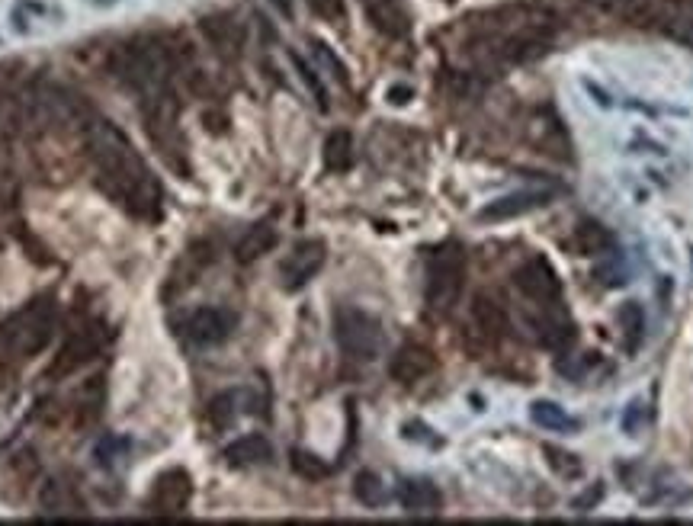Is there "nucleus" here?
I'll list each match as a JSON object with an SVG mask.
<instances>
[{"instance_id":"1","label":"nucleus","mask_w":693,"mask_h":526,"mask_svg":"<svg viewBox=\"0 0 693 526\" xmlns=\"http://www.w3.org/2000/svg\"><path fill=\"white\" fill-rule=\"evenodd\" d=\"M87 148L94 158L103 183L110 187L122 203L142 219H158L161 212V187L151 177L148 164L138 158L132 142L122 135L113 122L94 119L87 126Z\"/></svg>"},{"instance_id":"2","label":"nucleus","mask_w":693,"mask_h":526,"mask_svg":"<svg viewBox=\"0 0 693 526\" xmlns=\"http://www.w3.org/2000/svg\"><path fill=\"white\" fill-rule=\"evenodd\" d=\"M55 305L52 299H36L20 312L0 321V360H29L52 340Z\"/></svg>"},{"instance_id":"3","label":"nucleus","mask_w":693,"mask_h":526,"mask_svg":"<svg viewBox=\"0 0 693 526\" xmlns=\"http://www.w3.org/2000/svg\"><path fill=\"white\" fill-rule=\"evenodd\" d=\"M119 77L135 90H142V97H158L164 90H171V58L158 42H132L119 52Z\"/></svg>"},{"instance_id":"4","label":"nucleus","mask_w":693,"mask_h":526,"mask_svg":"<svg viewBox=\"0 0 693 526\" xmlns=\"http://www.w3.org/2000/svg\"><path fill=\"white\" fill-rule=\"evenodd\" d=\"M462 276H466V254L459 244H443L440 251L430 257L427 267V305L434 312L446 315L453 312L462 292Z\"/></svg>"},{"instance_id":"5","label":"nucleus","mask_w":693,"mask_h":526,"mask_svg":"<svg viewBox=\"0 0 693 526\" xmlns=\"http://www.w3.org/2000/svg\"><path fill=\"white\" fill-rule=\"evenodd\" d=\"M334 340L344 350V357L369 363L382 350V324L360 308H337Z\"/></svg>"},{"instance_id":"6","label":"nucleus","mask_w":693,"mask_h":526,"mask_svg":"<svg viewBox=\"0 0 693 526\" xmlns=\"http://www.w3.org/2000/svg\"><path fill=\"white\" fill-rule=\"evenodd\" d=\"M325 244L321 241H302L292 247V254L283 260L280 276H283V289L299 292L302 286H308L318 276V270L325 267Z\"/></svg>"},{"instance_id":"7","label":"nucleus","mask_w":693,"mask_h":526,"mask_svg":"<svg viewBox=\"0 0 693 526\" xmlns=\"http://www.w3.org/2000/svg\"><path fill=\"white\" fill-rule=\"evenodd\" d=\"M235 331V315L225 308H196L183 324V334L193 347H215Z\"/></svg>"},{"instance_id":"8","label":"nucleus","mask_w":693,"mask_h":526,"mask_svg":"<svg viewBox=\"0 0 693 526\" xmlns=\"http://www.w3.org/2000/svg\"><path fill=\"white\" fill-rule=\"evenodd\" d=\"M193 498V482L183 469H167L164 475H158V482L151 488V510L154 514H183Z\"/></svg>"},{"instance_id":"9","label":"nucleus","mask_w":693,"mask_h":526,"mask_svg":"<svg viewBox=\"0 0 693 526\" xmlns=\"http://www.w3.org/2000/svg\"><path fill=\"white\" fill-rule=\"evenodd\" d=\"M517 286H520V292L527 299H533L536 305H549V302H559V296H562V283H559V276H556V270L549 267L546 260H530L527 267H523L520 273H517Z\"/></svg>"},{"instance_id":"10","label":"nucleus","mask_w":693,"mask_h":526,"mask_svg":"<svg viewBox=\"0 0 693 526\" xmlns=\"http://www.w3.org/2000/svg\"><path fill=\"white\" fill-rule=\"evenodd\" d=\"M434 366H437V360H434V353H430L427 347L408 344L392 357L389 376L395 382H402V385H414V382H421V379H427L430 373H434Z\"/></svg>"},{"instance_id":"11","label":"nucleus","mask_w":693,"mask_h":526,"mask_svg":"<svg viewBox=\"0 0 693 526\" xmlns=\"http://www.w3.org/2000/svg\"><path fill=\"white\" fill-rule=\"evenodd\" d=\"M549 203V193L546 190H523V193H511V196H501L495 199L491 206H485L479 212L482 222H507V219H517V215H527L539 206Z\"/></svg>"},{"instance_id":"12","label":"nucleus","mask_w":693,"mask_h":526,"mask_svg":"<svg viewBox=\"0 0 693 526\" xmlns=\"http://www.w3.org/2000/svg\"><path fill=\"white\" fill-rule=\"evenodd\" d=\"M97 350H100V340H97V328H84V331H77L65 347H61L58 353V360L52 366V373L55 376H68L74 373V369H81L84 363H90L97 357Z\"/></svg>"},{"instance_id":"13","label":"nucleus","mask_w":693,"mask_h":526,"mask_svg":"<svg viewBox=\"0 0 693 526\" xmlns=\"http://www.w3.org/2000/svg\"><path fill=\"white\" fill-rule=\"evenodd\" d=\"M398 501L408 510V514H437L440 504H443V494L434 482L427 478H408L398 488Z\"/></svg>"},{"instance_id":"14","label":"nucleus","mask_w":693,"mask_h":526,"mask_svg":"<svg viewBox=\"0 0 693 526\" xmlns=\"http://www.w3.org/2000/svg\"><path fill=\"white\" fill-rule=\"evenodd\" d=\"M199 29H203L206 42L212 45L215 52L238 55L241 42H244V33H241V26L231 20V17H206L203 23H199Z\"/></svg>"},{"instance_id":"15","label":"nucleus","mask_w":693,"mask_h":526,"mask_svg":"<svg viewBox=\"0 0 693 526\" xmlns=\"http://www.w3.org/2000/svg\"><path fill=\"white\" fill-rule=\"evenodd\" d=\"M472 318H475V328H479V334L488 340V344L507 331V312L501 308V302L491 299V296H475Z\"/></svg>"},{"instance_id":"16","label":"nucleus","mask_w":693,"mask_h":526,"mask_svg":"<svg viewBox=\"0 0 693 526\" xmlns=\"http://www.w3.org/2000/svg\"><path fill=\"white\" fill-rule=\"evenodd\" d=\"M222 456L231 466H260V462H267L273 456V446L260 433H248V437H238L231 446H225Z\"/></svg>"},{"instance_id":"17","label":"nucleus","mask_w":693,"mask_h":526,"mask_svg":"<svg viewBox=\"0 0 693 526\" xmlns=\"http://www.w3.org/2000/svg\"><path fill=\"white\" fill-rule=\"evenodd\" d=\"M568 247H572L578 257H600V254H607L613 247V238H610V231L604 225L581 222L572 231V238H568Z\"/></svg>"},{"instance_id":"18","label":"nucleus","mask_w":693,"mask_h":526,"mask_svg":"<svg viewBox=\"0 0 693 526\" xmlns=\"http://www.w3.org/2000/svg\"><path fill=\"white\" fill-rule=\"evenodd\" d=\"M276 247V228L270 222H257L254 228H248V235H244L235 247V257L238 263H254L257 257L270 254Z\"/></svg>"},{"instance_id":"19","label":"nucleus","mask_w":693,"mask_h":526,"mask_svg":"<svg viewBox=\"0 0 693 526\" xmlns=\"http://www.w3.org/2000/svg\"><path fill=\"white\" fill-rule=\"evenodd\" d=\"M366 10H369V20L385 36H405L408 33V20L402 7L395 0H366Z\"/></svg>"},{"instance_id":"20","label":"nucleus","mask_w":693,"mask_h":526,"mask_svg":"<svg viewBox=\"0 0 693 526\" xmlns=\"http://www.w3.org/2000/svg\"><path fill=\"white\" fill-rule=\"evenodd\" d=\"M325 167L334 170V174H344V170L353 167V138L350 132L337 129L325 138Z\"/></svg>"},{"instance_id":"21","label":"nucleus","mask_w":693,"mask_h":526,"mask_svg":"<svg viewBox=\"0 0 693 526\" xmlns=\"http://www.w3.org/2000/svg\"><path fill=\"white\" fill-rule=\"evenodd\" d=\"M530 417L533 424H539L543 430H578L581 424L575 417H568L556 401H533L530 405Z\"/></svg>"},{"instance_id":"22","label":"nucleus","mask_w":693,"mask_h":526,"mask_svg":"<svg viewBox=\"0 0 693 526\" xmlns=\"http://www.w3.org/2000/svg\"><path fill=\"white\" fill-rule=\"evenodd\" d=\"M616 321H620V328L626 334V347L636 350L639 347V337L645 331V315H642V305L639 302H626L620 312H616Z\"/></svg>"},{"instance_id":"23","label":"nucleus","mask_w":693,"mask_h":526,"mask_svg":"<svg viewBox=\"0 0 693 526\" xmlns=\"http://www.w3.org/2000/svg\"><path fill=\"white\" fill-rule=\"evenodd\" d=\"M353 494L357 501H363L366 507H382L385 504V485L376 472H360L357 482H353Z\"/></svg>"},{"instance_id":"24","label":"nucleus","mask_w":693,"mask_h":526,"mask_svg":"<svg viewBox=\"0 0 693 526\" xmlns=\"http://www.w3.org/2000/svg\"><path fill=\"white\" fill-rule=\"evenodd\" d=\"M292 469L302 478H308V482H321V478L331 475V466L325 459H318L315 453H305V450H292Z\"/></svg>"},{"instance_id":"25","label":"nucleus","mask_w":693,"mask_h":526,"mask_svg":"<svg viewBox=\"0 0 693 526\" xmlns=\"http://www.w3.org/2000/svg\"><path fill=\"white\" fill-rule=\"evenodd\" d=\"M39 504H42L45 514H68L74 498H71V491L61 485V482H49V485L42 488V494H39Z\"/></svg>"},{"instance_id":"26","label":"nucleus","mask_w":693,"mask_h":526,"mask_svg":"<svg viewBox=\"0 0 693 526\" xmlns=\"http://www.w3.org/2000/svg\"><path fill=\"white\" fill-rule=\"evenodd\" d=\"M665 33L677 45H684V49L693 52V17H687V13H671V17L665 20Z\"/></svg>"},{"instance_id":"27","label":"nucleus","mask_w":693,"mask_h":526,"mask_svg":"<svg viewBox=\"0 0 693 526\" xmlns=\"http://www.w3.org/2000/svg\"><path fill=\"white\" fill-rule=\"evenodd\" d=\"M235 414H238V395L235 392H228V395H219L209 405V421L215 427H228L231 421H235Z\"/></svg>"},{"instance_id":"28","label":"nucleus","mask_w":693,"mask_h":526,"mask_svg":"<svg viewBox=\"0 0 693 526\" xmlns=\"http://www.w3.org/2000/svg\"><path fill=\"white\" fill-rule=\"evenodd\" d=\"M546 456H549V466L556 469L559 475H565V478H578L581 475V462L572 453H562V450H556V446H546Z\"/></svg>"},{"instance_id":"29","label":"nucleus","mask_w":693,"mask_h":526,"mask_svg":"<svg viewBox=\"0 0 693 526\" xmlns=\"http://www.w3.org/2000/svg\"><path fill=\"white\" fill-rule=\"evenodd\" d=\"M292 61H296V68H299V74H302V81L308 84V90H312V94H315L318 110H328V90H325V84L318 81V74H315L312 68H308L299 55H292Z\"/></svg>"},{"instance_id":"30","label":"nucleus","mask_w":693,"mask_h":526,"mask_svg":"<svg viewBox=\"0 0 693 526\" xmlns=\"http://www.w3.org/2000/svg\"><path fill=\"white\" fill-rule=\"evenodd\" d=\"M312 49H315V55H318L321 65L331 68V71H334V77H337V81H341V84H347V68H344V61L337 58L325 42H312Z\"/></svg>"},{"instance_id":"31","label":"nucleus","mask_w":693,"mask_h":526,"mask_svg":"<svg viewBox=\"0 0 693 526\" xmlns=\"http://www.w3.org/2000/svg\"><path fill=\"white\" fill-rule=\"evenodd\" d=\"M308 7H312L318 17H325V20H337L344 13L341 0H308Z\"/></svg>"},{"instance_id":"32","label":"nucleus","mask_w":693,"mask_h":526,"mask_svg":"<svg viewBox=\"0 0 693 526\" xmlns=\"http://www.w3.org/2000/svg\"><path fill=\"white\" fill-rule=\"evenodd\" d=\"M600 498H604V488L597 485V488H588V491H584L581 498H575V501H572V507H575V510H591L594 504H600Z\"/></svg>"},{"instance_id":"33","label":"nucleus","mask_w":693,"mask_h":526,"mask_svg":"<svg viewBox=\"0 0 693 526\" xmlns=\"http://www.w3.org/2000/svg\"><path fill=\"white\" fill-rule=\"evenodd\" d=\"M385 97H389V103H395V106H405L414 97V90L405 87V84H395V87H389V94H385Z\"/></svg>"},{"instance_id":"34","label":"nucleus","mask_w":693,"mask_h":526,"mask_svg":"<svg viewBox=\"0 0 693 526\" xmlns=\"http://www.w3.org/2000/svg\"><path fill=\"white\" fill-rule=\"evenodd\" d=\"M270 4L283 13V17H292V0H270Z\"/></svg>"}]
</instances>
